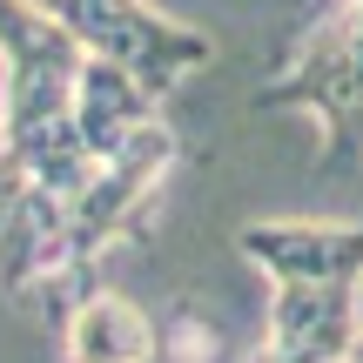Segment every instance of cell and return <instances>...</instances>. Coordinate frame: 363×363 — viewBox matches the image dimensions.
<instances>
[{"mask_svg":"<svg viewBox=\"0 0 363 363\" xmlns=\"http://www.w3.org/2000/svg\"><path fill=\"white\" fill-rule=\"evenodd\" d=\"M235 249L269 283H303V289L363 283V222H249Z\"/></svg>","mask_w":363,"mask_h":363,"instance_id":"obj_5","label":"cell"},{"mask_svg":"<svg viewBox=\"0 0 363 363\" xmlns=\"http://www.w3.org/2000/svg\"><path fill=\"white\" fill-rule=\"evenodd\" d=\"M269 108H310L330 128L323 162L350 169L363 155V0H350L343 13L316 21L296 40V54L283 61V74L269 88H256V115Z\"/></svg>","mask_w":363,"mask_h":363,"instance_id":"obj_3","label":"cell"},{"mask_svg":"<svg viewBox=\"0 0 363 363\" xmlns=\"http://www.w3.org/2000/svg\"><path fill=\"white\" fill-rule=\"evenodd\" d=\"M162 330L115 289H94L74 316H67V363H155Z\"/></svg>","mask_w":363,"mask_h":363,"instance_id":"obj_9","label":"cell"},{"mask_svg":"<svg viewBox=\"0 0 363 363\" xmlns=\"http://www.w3.org/2000/svg\"><path fill=\"white\" fill-rule=\"evenodd\" d=\"M27 182H34V175L21 169V155H13V142H7V128H0V229H7L13 202L27 195Z\"/></svg>","mask_w":363,"mask_h":363,"instance_id":"obj_10","label":"cell"},{"mask_svg":"<svg viewBox=\"0 0 363 363\" xmlns=\"http://www.w3.org/2000/svg\"><path fill=\"white\" fill-rule=\"evenodd\" d=\"M343 363H363V330H357V337H350V357H343Z\"/></svg>","mask_w":363,"mask_h":363,"instance_id":"obj_11","label":"cell"},{"mask_svg":"<svg viewBox=\"0 0 363 363\" xmlns=\"http://www.w3.org/2000/svg\"><path fill=\"white\" fill-rule=\"evenodd\" d=\"M169 162H175V135H169V121L155 115V121H142V128H135L128 142H121L115 155L88 175V189L67 195V249H61L54 283L40 289V303H48V310L74 316L81 303L94 296V283H88L94 256H101L115 235L135 229V216H142V202L155 195V182L169 175Z\"/></svg>","mask_w":363,"mask_h":363,"instance_id":"obj_2","label":"cell"},{"mask_svg":"<svg viewBox=\"0 0 363 363\" xmlns=\"http://www.w3.org/2000/svg\"><path fill=\"white\" fill-rule=\"evenodd\" d=\"M74 115H81V142L94 148V162H108L142 121H155V94H148L128 67L94 61V54H88L81 88H74Z\"/></svg>","mask_w":363,"mask_h":363,"instance_id":"obj_8","label":"cell"},{"mask_svg":"<svg viewBox=\"0 0 363 363\" xmlns=\"http://www.w3.org/2000/svg\"><path fill=\"white\" fill-rule=\"evenodd\" d=\"M0 128H7L21 169L54 195H81L88 175L101 169L94 148L81 142V115H74V88L88 48L74 40V27L40 0H0Z\"/></svg>","mask_w":363,"mask_h":363,"instance_id":"obj_1","label":"cell"},{"mask_svg":"<svg viewBox=\"0 0 363 363\" xmlns=\"http://www.w3.org/2000/svg\"><path fill=\"white\" fill-rule=\"evenodd\" d=\"M357 283H330V289H303V283H276L269 296V343L256 363H343L357 337Z\"/></svg>","mask_w":363,"mask_h":363,"instance_id":"obj_6","label":"cell"},{"mask_svg":"<svg viewBox=\"0 0 363 363\" xmlns=\"http://www.w3.org/2000/svg\"><path fill=\"white\" fill-rule=\"evenodd\" d=\"M67 249V195L27 182V195L13 202L7 229H0V289L7 296H40L61 269Z\"/></svg>","mask_w":363,"mask_h":363,"instance_id":"obj_7","label":"cell"},{"mask_svg":"<svg viewBox=\"0 0 363 363\" xmlns=\"http://www.w3.org/2000/svg\"><path fill=\"white\" fill-rule=\"evenodd\" d=\"M54 13L74 27V40L94 54V61L128 67L155 101L182 74H195V67L216 61V40L208 34H195V27L169 21V13L142 7V0H54Z\"/></svg>","mask_w":363,"mask_h":363,"instance_id":"obj_4","label":"cell"}]
</instances>
